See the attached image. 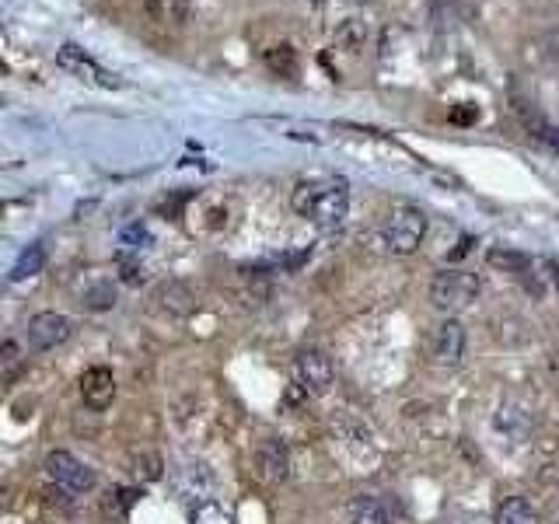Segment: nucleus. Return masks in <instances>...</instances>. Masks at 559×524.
Here are the masks:
<instances>
[{"instance_id": "9", "label": "nucleus", "mask_w": 559, "mask_h": 524, "mask_svg": "<svg viewBox=\"0 0 559 524\" xmlns=\"http://www.w3.org/2000/svg\"><path fill=\"white\" fill-rule=\"evenodd\" d=\"M81 399L91 413H102L116 399V378H112L109 367H88L81 374Z\"/></svg>"}, {"instance_id": "21", "label": "nucleus", "mask_w": 559, "mask_h": 524, "mask_svg": "<svg viewBox=\"0 0 559 524\" xmlns=\"http://www.w3.org/2000/svg\"><path fill=\"white\" fill-rule=\"evenodd\" d=\"M161 469H165V465H161L158 455H140L133 472H137L140 479H147V483H154V479H161Z\"/></svg>"}, {"instance_id": "1", "label": "nucleus", "mask_w": 559, "mask_h": 524, "mask_svg": "<svg viewBox=\"0 0 559 524\" xmlns=\"http://www.w3.org/2000/svg\"><path fill=\"white\" fill-rule=\"evenodd\" d=\"M290 207H294L297 217L311 221L315 228L332 231L346 221V210H350V186L346 179H304L294 186L290 193Z\"/></svg>"}, {"instance_id": "24", "label": "nucleus", "mask_w": 559, "mask_h": 524, "mask_svg": "<svg viewBox=\"0 0 559 524\" xmlns=\"http://www.w3.org/2000/svg\"><path fill=\"white\" fill-rule=\"evenodd\" d=\"M4 364H7V371L18 367V343H4Z\"/></svg>"}, {"instance_id": "26", "label": "nucleus", "mask_w": 559, "mask_h": 524, "mask_svg": "<svg viewBox=\"0 0 559 524\" xmlns=\"http://www.w3.org/2000/svg\"><path fill=\"white\" fill-rule=\"evenodd\" d=\"M556 283H559V266H556Z\"/></svg>"}, {"instance_id": "20", "label": "nucleus", "mask_w": 559, "mask_h": 524, "mask_svg": "<svg viewBox=\"0 0 559 524\" xmlns=\"http://www.w3.org/2000/svg\"><path fill=\"white\" fill-rule=\"evenodd\" d=\"M84 304L95 311L112 308V304H116V287H112V283H95L91 290H84Z\"/></svg>"}, {"instance_id": "2", "label": "nucleus", "mask_w": 559, "mask_h": 524, "mask_svg": "<svg viewBox=\"0 0 559 524\" xmlns=\"http://www.w3.org/2000/svg\"><path fill=\"white\" fill-rule=\"evenodd\" d=\"M423 235H427V214L409 203H399L381 224V245L392 256H413L423 245Z\"/></svg>"}, {"instance_id": "16", "label": "nucleus", "mask_w": 559, "mask_h": 524, "mask_svg": "<svg viewBox=\"0 0 559 524\" xmlns=\"http://www.w3.org/2000/svg\"><path fill=\"white\" fill-rule=\"evenodd\" d=\"M42 266H46V245L35 242V245H28V249L18 256V262L11 266V280H14V283H18V280H28V276L42 273Z\"/></svg>"}, {"instance_id": "12", "label": "nucleus", "mask_w": 559, "mask_h": 524, "mask_svg": "<svg viewBox=\"0 0 559 524\" xmlns=\"http://www.w3.org/2000/svg\"><path fill=\"white\" fill-rule=\"evenodd\" d=\"M263 63L273 77H287V81H294V77L301 74V60H297V49L290 46V42H277V46L266 49Z\"/></svg>"}, {"instance_id": "17", "label": "nucleus", "mask_w": 559, "mask_h": 524, "mask_svg": "<svg viewBox=\"0 0 559 524\" xmlns=\"http://www.w3.org/2000/svg\"><path fill=\"white\" fill-rule=\"evenodd\" d=\"M486 262H490L493 269H504V273H528V269H532V256L514 252V249H490L486 252Z\"/></svg>"}, {"instance_id": "25", "label": "nucleus", "mask_w": 559, "mask_h": 524, "mask_svg": "<svg viewBox=\"0 0 559 524\" xmlns=\"http://www.w3.org/2000/svg\"><path fill=\"white\" fill-rule=\"evenodd\" d=\"M147 7H151V14H161V0H147Z\"/></svg>"}, {"instance_id": "15", "label": "nucleus", "mask_w": 559, "mask_h": 524, "mask_svg": "<svg viewBox=\"0 0 559 524\" xmlns=\"http://www.w3.org/2000/svg\"><path fill=\"white\" fill-rule=\"evenodd\" d=\"M189 521L193 524H235V514L214 497H203L196 500V507L189 511Z\"/></svg>"}, {"instance_id": "22", "label": "nucleus", "mask_w": 559, "mask_h": 524, "mask_svg": "<svg viewBox=\"0 0 559 524\" xmlns=\"http://www.w3.org/2000/svg\"><path fill=\"white\" fill-rule=\"evenodd\" d=\"M528 126H535V137H539L553 154H559V126H549V123H542V119H532Z\"/></svg>"}, {"instance_id": "14", "label": "nucleus", "mask_w": 559, "mask_h": 524, "mask_svg": "<svg viewBox=\"0 0 559 524\" xmlns=\"http://www.w3.org/2000/svg\"><path fill=\"white\" fill-rule=\"evenodd\" d=\"M154 301H158L161 311H168V315H189V308H193V294H189L182 283H161L158 290H154Z\"/></svg>"}, {"instance_id": "7", "label": "nucleus", "mask_w": 559, "mask_h": 524, "mask_svg": "<svg viewBox=\"0 0 559 524\" xmlns=\"http://www.w3.org/2000/svg\"><path fill=\"white\" fill-rule=\"evenodd\" d=\"M67 339H70V318L60 315V311H39V315L28 318V346L35 353L56 350Z\"/></svg>"}, {"instance_id": "23", "label": "nucleus", "mask_w": 559, "mask_h": 524, "mask_svg": "<svg viewBox=\"0 0 559 524\" xmlns=\"http://www.w3.org/2000/svg\"><path fill=\"white\" fill-rule=\"evenodd\" d=\"M476 119H479L476 105H458V109L451 112V123H458V126H469V123H476Z\"/></svg>"}, {"instance_id": "18", "label": "nucleus", "mask_w": 559, "mask_h": 524, "mask_svg": "<svg viewBox=\"0 0 559 524\" xmlns=\"http://www.w3.org/2000/svg\"><path fill=\"white\" fill-rule=\"evenodd\" d=\"M364 35H367V28L360 25L357 18H346L343 25L336 28V46H343L346 53H357V49L364 46Z\"/></svg>"}, {"instance_id": "13", "label": "nucleus", "mask_w": 559, "mask_h": 524, "mask_svg": "<svg viewBox=\"0 0 559 524\" xmlns=\"http://www.w3.org/2000/svg\"><path fill=\"white\" fill-rule=\"evenodd\" d=\"M497 524H542V514L528 497H507L497 507Z\"/></svg>"}, {"instance_id": "6", "label": "nucleus", "mask_w": 559, "mask_h": 524, "mask_svg": "<svg viewBox=\"0 0 559 524\" xmlns=\"http://www.w3.org/2000/svg\"><path fill=\"white\" fill-rule=\"evenodd\" d=\"M294 374L304 395H325L332 388V381H336V367H332L329 353L318 350V346H308V350L297 353Z\"/></svg>"}, {"instance_id": "8", "label": "nucleus", "mask_w": 559, "mask_h": 524, "mask_svg": "<svg viewBox=\"0 0 559 524\" xmlns=\"http://www.w3.org/2000/svg\"><path fill=\"white\" fill-rule=\"evenodd\" d=\"M430 353L441 367H458L465 357V325L458 318H444L434 329V343H430Z\"/></svg>"}, {"instance_id": "10", "label": "nucleus", "mask_w": 559, "mask_h": 524, "mask_svg": "<svg viewBox=\"0 0 559 524\" xmlns=\"http://www.w3.org/2000/svg\"><path fill=\"white\" fill-rule=\"evenodd\" d=\"M346 518H350V524H395L388 504L374 493H357L346 507Z\"/></svg>"}, {"instance_id": "5", "label": "nucleus", "mask_w": 559, "mask_h": 524, "mask_svg": "<svg viewBox=\"0 0 559 524\" xmlns=\"http://www.w3.org/2000/svg\"><path fill=\"white\" fill-rule=\"evenodd\" d=\"M46 476L53 479L63 493H74V497L95 490V472H91L81 458L70 455V451H49L46 455Z\"/></svg>"}, {"instance_id": "4", "label": "nucleus", "mask_w": 559, "mask_h": 524, "mask_svg": "<svg viewBox=\"0 0 559 524\" xmlns=\"http://www.w3.org/2000/svg\"><path fill=\"white\" fill-rule=\"evenodd\" d=\"M56 67L67 70V74H74V77H81L84 84H95V88H105V91L123 88V81H119L112 70H105L95 56L84 53V49L74 46V42H67V46L56 49Z\"/></svg>"}, {"instance_id": "28", "label": "nucleus", "mask_w": 559, "mask_h": 524, "mask_svg": "<svg viewBox=\"0 0 559 524\" xmlns=\"http://www.w3.org/2000/svg\"><path fill=\"white\" fill-rule=\"evenodd\" d=\"M556 524H559V521H556Z\"/></svg>"}, {"instance_id": "3", "label": "nucleus", "mask_w": 559, "mask_h": 524, "mask_svg": "<svg viewBox=\"0 0 559 524\" xmlns=\"http://www.w3.org/2000/svg\"><path fill=\"white\" fill-rule=\"evenodd\" d=\"M479 290H483V283L469 269H441L430 283V304L444 315H455V311H465L476 301Z\"/></svg>"}, {"instance_id": "27", "label": "nucleus", "mask_w": 559, "mask_h": 524, "mask_svg": "<svg viewBox=\"0 0 559 524\" xmlns=\"http://www.w3.org/2000/svg\"><path fill=\"white\" fill-rule=\"evenodd\" d=\"M556 469H559V462H556Z\"/></svg>"}, {"instance_id": "19", "label": "nucleus", "mask_w": 559, "mask_h": 524, "mask_svg": "<svg viewBox=\"0 0 559 524\" xmlns=\"http://www.w3.org/2000/svg\"><path fill=\"white\" fill-rule=\"evenodd\" d=\"M119 245H123L119 256H130V252L147 249V245H151V231H147L144 224H126V228L119 231Z\"/></svg>"}, {"instance_id": "11", "label": "nucleus", "mask_w": 559, "mask_h": 524, "mask_svg": "<svg viewBox=\"0 0 559 524\" xmlns=\"http://www.w3.org/2000/svg\"><path fill=\"white\" fill-rule=\"evenodd\" d=\"M259 472H263L270 483H280V479H287L290 472V451L287 444L277 441V437H266L263 444H259Z\"/></svg>"}]
</instances>
